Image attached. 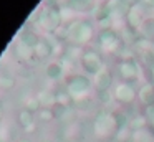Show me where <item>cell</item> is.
<instances>
[{
    "instance_id": "obj_1",
    "label": "cell",
    "mask_w": 154,
    "mask_h": 142,
    "mask_svg": "<svg viewBox=\"0 0 154 142\" xmlns=\"http://www.w3.org/2000/svg\"><path fill=\"white\" fill-rule=\"evenodd\" d=\"M94 132L100 139L111 137L118 132V124L113 112H101L94 121Z\"/></svg>"
},
{
    "instance_id": "obj_13",
    "label": "cell",
    "mask_w": 154,
    "mask_h": 142,
    "mask_svg": "<svg viewBox=\"0 0 154 142\" xmlns=\"http://www.w3.org/2000/svg\"><path fill=\"white\" fill-rule=\"evenodd\" d=\"M141 3H143V5L146 7L147 10H149V8H154V0H141Z\"/></svg>"
},
{
    "instance_id": "obj_15",
    "label": "cell",
    "mask_w": 154,
    "mask_h": 142,
    "mask_svg": "<svg viewBox=\"0 0 154 142\" xmlns=\"http://www.w3.org/2000/svg\"><path fill=\"white\" fill-rule=\"evenodd\" d=\"M152 78H154V66H152Z\"/></svg>"
},
{
    "instance_id": "obj_2",
    "label": "cell",
    "mask_w": 154,
    "mask_h": 142,
    "mask_svg": "<svg viewBox=\"0 0 154 142\" xmlns=\"http://www.w3.org/2000/svg\"><path fill=\"white\" fill-rule=\"evenodd\" d=\"M118 71L119 76L124 83H129L133 84L137 78H139V66H137L136 59L133 58H124L118 63Z\"/></svg>"
},
{
    "instance_id": "obj_4",
    "label": "cell",
    "mask_w": 154,
    "mask_h": 142,
    "mask_svg": "<svg viewBox=\"0 0 154 142\" xmlns=\"http://www.w3.org/2000/svg\"><path fill=\"white\" fill-rule=\"evenodd\" d=\"M113 96L118 102H121V104H133L137 99V89L134 88L133 84H129V83L121 81L119 84L114 86Z\"/></svg>"
},
{
    "instance_id": "obj_12",
    "label": "cell",
    "mask_w": 154,
    "mask_h": 142,
    "mask_svg": "<svg viewBox=\"0 0 154 142\" xmlns=\"http://www.w3.org/2000/svg\"><path fill=\"white\" fill-rule=\"evenodd\" d=\"M71 2H76V0H71ZM78 10H90L94 7V0H78Z\"/></svg>"
},
{
    "instance_id": "obj_8",
    "label": "cell",
    "mask_w": 154,
    "mask_h": 142,
    "mask_svg": "<svg viewBox=\"0 0 154 142\" xmlns=\"http://www.w3.org/2000/svg\"><path fill=\"white\" fill-rule=\"evenodd\" d=\"M137 101L147 107V106H152L154 104V84L151 83H144L137 88Z\"/></svg>"
},
{
    "instance_id": "obj_11",
    "label": "cell",
    "mask_w": 154,
    "mask_h": 142,
    "mask_svg": "<svg viewBox=\"0 0 154 142\" xmlns=\"http://www.w3.org/2000/svg\"><path fill=\"white\" fill-rule=\"evenodd\" d=\"M149 127V121H147V117L144 114L137 116V117H134L133 121H129V129L133 132H137V131H143V129Z\"/></svg>"
},
{
    "instance_id": "obj_16",
    "label": "cell",
    "mask_w": 154,
    "mask_h": 142,
    "mask_svg": "<svg viewBox=\"0 0 154 142\" xmlns=\"http://www.w3.org/2000/svg\"><path fill=\"white\" fill-rule=\"evenodd\" d=\"M152 43H154V36H152Z\"/></svg>"
},
{
    "instance_id": "obj_14",
    "label": "cell",
    "mask_w": 154,
    "mask_h": 142,
    "mask_svg": "<svg viewBox=\"0 0 154 142\" xmlns=\"http://www.w3.org/2000/svg\"><path fill=\"white\" fill-rule=\"evenodd\" d=\"M151 127H152V131H154V122H151Z\"/></svg>"
},
{
    "instance_id": "obj_3",
    "label": "cell",
    "mask_w": 154,
    "mask_h": 142,
    "mask_svg": "<svg viewBox=\"0 0 154 142\" xmlns=\"http://www.w3.org/2000/svg\"><path fill=\"white\" fill-rule=\"evenodd\" d=\"M81 66L86 73L96 76L104 68V63H103V58L100 56V53H96L94 50H86L81 56Z\"/></svg>"
},
{
    "instance_id": "obj_7",
    "label": "cell",
    "mask_w": 154,
    "mask_h": 142,
    "mask_svg": "<svg viewBox=\"0 0 154 142\" xmlns=\"http://www.w3.org/2000/svg\"><path fill=\"white\" fill-rule=\"evenodd\" d=\"M68 88L73 94H85V92L90 91L91 88V81L86 78V76H81V74H76L71 78V81H68Z\"/></svg>"
},
{
    "instance_id": "obj_17",
    "label": "cell",
    "mask_w": 154,
    "mask_h": 142,
    "mask_svg": "<svg viewBox=\"0 0 154 142\" xmlns=\"http://www.w3.org/2000/svg\"><path fill=\"white\" fill-rule=\"evenodd\" d=\"M131 142H134V140H131Z\"/></svg>"
},
{
    "instance_id": "obj_9",
    "label": "cell",
    "mask_w": 154,
    "mask_h": 142,
    "mask_svg": "<svg viewBox=\"0 0 154 142\" xmlns=\"http://www.w3.org/2000/svg\"><path fill=\"white\" fill-rule=\"evenodd\" d=\"M94 86L103 92L109 91V88L113 86V74H111L108 69L103 68L96 76H94Z\"/></svg>"
},
{
    "instance_id": "obj_6",
    "label": "cell",
    "mask_w": 154,
    "mask_h": 142,
    "mask_svg": "<svg viewBox=\"0 0 154 142\" xmlns=\"http://www.w3.org/2000/svg\"><path fill=\"white\" fill-rule=\"evenodd\" d=\"M98 40H100V45L103 46L106 51H111V53H114V51H118V50L121 48V40H119V35H118L114 30H111V28H104L103 32L98 35Z\"/></svg>"
},
{
    "instance_id": "obj_5",
    "label": "cell",
    "mask_w": 154,
    "mask_h": 142,
    "mask_svg": "<svg viewBox=\"0 0 154 142\" xmlns=\"http://www.w3.org/2000/svg\"><path fill=\"white\" fill-rule=\"evenodd\" d=\"M146 20H147V8L143 3L133 5L126 13V22L131 28H141Z\"/></svg>"
},
{
    "instance_id": "obj_10",
    "label": "cell",
    "mask_w": 154,
    "mask_h": 142,
    "mask_svg": "<svg viewBox=\"0 0 154 142\" xmlns=\"http://www.w3.org/2000/svg\"><path fill=\"white\" fill-rule=\"evenodd\" d=\"M76 26H78V36H76V41L78 43H86V41H90L91 38H93V26L90 25L88 22H80V23H76Z\"/></svg>"
}]
</instances>
